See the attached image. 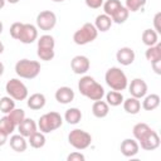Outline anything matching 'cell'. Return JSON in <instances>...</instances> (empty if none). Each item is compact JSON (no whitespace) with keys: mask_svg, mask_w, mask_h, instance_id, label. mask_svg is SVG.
<instances>
[{"mask_svg":"<svg viewBox=\"0 0 161 161\" xmlns=\"http://www.w3.org/2000/svg\"><path fill=\"white\" fill-rule=\"evenodd\" d=\"M145 57L150 63L161 60V44L157 43V44H155L152 47H148L146 49V52H145Z\"/></svg>","mask_w":161,"mask_h":161,"instance_id":"cb8c5ba5","label":"cell"},{"mask_svg":"<svg viewBox=\"0 0 161 161\" xmlns=\"http://www.w3.org/2000/svg\"><path fill=\"white\" fill-rule=\"evenodd\" d=\"M52 1H54V3H63L64 0H52Z\"/></svg>","mask_w":161,"mask_h":161,"instance_id":"7dc6e473","label":"cell"},{"mask_svg":"<svg viewBox=\"0 0 161 161\" xmlns=\"http://www.w3.org/2000/svg\"><path fill=\"white\" fill-rule=\"evenodd\" d=\"M160 106V96L156 93H151L143 97L142 108L145 111H153Z\"/></svg>","mask_w":161,"mask_h":161,"instance_id":"7402d4cb","label":"cell"},{"mask_svg":"<svg viewBox=\"0 0 161 161\" xmlns=\"http://www.w3.org/2000/svg\"><path fill=\"white\" fill-rule=\"evenodd\" d=\"M98 35V30L96 29L94 24L92 23H84L78 30L74 31L73 34V42L77 45H86L88 43H92L96 40Z\"/></svg>","mask_w":161,"mask_h":161,"instance_id":"8992f818","label":"cell"},{"mask_svg":"<svg viewBox=\"0 0 161 161\" xmlns=\"http://www.w3.org/2000/svg\"><path fill=\"white\" fill-rule=\"evenodd\" d=\"M8 137H9V135L6 132H4L3 130H0V146H4L6 143Z\"/></svg>","mask_w":161,"mask_h":161,"instance_id":"60d3db41","label":"cell"},{"mask_svg":"<svg viewBox=\"0 0 161 161\" xmlns=\"http://www.w3.org/2000/svg\"><path fill=\"white\" fill-rule=\"evenodd\" d=\"M9 143H10V147L15 152H24L28 147V142H26L25 137L21 136L20 133L19 135H13L9 140Z\"/></svg>","mask_w":161,"mask_h":161,"instance_id":"d6986e66","label":"cell"},{"mask_svg":"<svg viewBox=\"0 0 161 161\" xmlns=\"http://www.w3.org/2000/svg\"><path fill=\"white\" fill-rule=\"evenodd\" d=\"M15 127H16V126L14 125V122H13L8 116H4V117L0 118V130H3L4 132H6L9 136L14 132Z\"/></svg>","mask_w":161,"mask_h":161,"instance_id":"d6a6232c","label":"cell"},{"mask_svg":"<svg viewBox=\"0 0 161 161\" xmlns=\"http://www.w3.org/2000/svg\"><path fill=\"white\" fill-rule=\"evenodd\" d=\"M5 4H6V0H0V9H3L5 6Z\"/></svg>","mask_w":161,"mask_h":161,"instance_id":"ee69618b","label":"cell"},{"mask_svg":"<svg viewBox=\"0 0 161 161\" xmlns=\"http://www.w3.org/2000/svg\"><path fill=\"white\" fill-rule=\"evenodd\" d=\"M84 1H86V5L91 9H98L104 3V0H84Z\"/></svg>","mask_w":161,"mask_h":161,"instance_id":"74e56055","label":"cell"},{"mask_svg":"<svg viewBox=\"0 0 161 161\" xmlns=\"http://www.w3.org/2000/svg\"><path fill=\"white\" fill-rule=\"evenodd\" d=\"M23 24H24V23H20V21H16V23H13V24H11V26H10V29H9V33H10V36H11L13 39H16V40H18Z\"/></svg>","mask_w":161,"mask_h":161,"instance_id":"d590c367","label":"cell"},{"mask_svg":"<svg viewBox=\"0 0 161 161\" xmlns=\"http://www.w3.org/2000/svg\"><path fill=\"white\" fill-rule=\"evenodd\" d=\"M64 119L69 123V125H77L79 123V121L82 119V112L79 108L77 107H70L65 111L64 113Z\"/></svg>","mask_w":161,"mask_h":161,"instance_id":"603a6c76","label":"cell"},{"mask_svg":"<svg viewBox=\"0 0 161 161\" xmlns=\"http://www.w3.org/2000/svg\"><path fill=\"white\" fill-rule=\"evenodd\" d=\"M122 104H123V109L130 114H137L141 111V102L138 98L130 97L127 99H123Z\"/></svg>","mask_w":161,"mask_h":161,"instance_id":"44dd1931","label":"cell"},{"mask_svg":"<svg viewBox=\"0 0 161 161\" xmlns=\"http://www.w3.org/2000/svg\"><path fill=\"white\" fill-rule=\"evenodd\" d=\"M142 43L147 47H152L158 43V33H156L153 29H145L142 33Z\"/></svg>","mask_w":161,"mask_h":161,"instance_id":"d4e9b609","label":"cell"},{"mask_svg":"<svg viewBox=\"0 0 161 161\" xmlns=\"http://www.w3.org/2000/svg\"><path fill=\"white\" fill-rule=\"evenodd\" d=\"M102 6H103V11H104V14L112 18V16L117 13V10L122 6V4H121L119 0H107V1L103 3Z\"/></svg>","mask_w":161,"mask_h":161,"instance_id":"83f0119b","label":"cell"},{"mask_svg":"<svg viewBox=\"0 0 161 161\" xmlns=\"http://www.w3.org/2000/svg\"><path fill=\"white\" fill-rule=\"evenodd\" d=\"M15 108V101L10 96H5L0 98V112L8 114Z\"/></svg>","mask_w":161,"mask_h":161,"instance_id":"f546056e","label":"cell"},{"mask_svg":"<svg viewBox=\"0 0 161 161\" xmlns=\"http://www.w3.org/2000/svg\"><path fill=\"white\" fill-rule=\"evenodd\" d=\"M104 80L111 89L118 91V92L125 91L128 86L127 75L118 67H111L109 69H107V72L104 74Z\"/></svg>","mask_w":161,"mask_h":161,"instance_id":"3957f363","label":"cell"},{"mask_svg":"<svg viewBox=\"0 0 161 161\" xmlns=\"http://www.w3.org/2000/svg\"><path fill=\"white\" fill-rule=\"evenodd\" d=\"M112 24H113V21L111 19V16L106 15L104 13L96 16L94 26H96V29L98 31H107V30H109V28L112 26Z\"/></svg>","mask_w":161,"mask_h":161,"instance_id":"ffe728a7","label":"cell"},{"mask_svg":"<svg viewBox=\"0 0 161 161\" xmlns=\"http://www.w3.org/2000/svg\"><path fill=\"white\" fill-rule=\"evenodd\" d=\"M18 130L19 133L24 137H29L30 135H33L35 131H38V123H35L34 119L31 118H24L19 125H18Z\"/></svg>","mask_w":161,"mask_h":161,"instance_id":"2e32d148","label":"cell"},{"mask_svg":"<svg viewBox=\"0 0 161 161\" xmlns=\"http://www.w3.org/2000/svg\"><path fill=\"white\" fill-rule=\"evenodd\" d=\"M15 73L24 79H34L40 73V63L30 59H20L15 64Z\"/></svg>","mask_w":161,"mask_h":161,"instance_id":"277c9868","label":"cell"},{"mask_svg":"<svg viewBox=\"0 0 161 161\" xmlns=\"http://www.w3.org/2000/svg\"><path fill=\"white\" fill-rule=\"evenodd\" d=\"M4 69H5V67H4V64L0 62V77L3 75V73H4Z\"/></svg>","mask_w":161,"mask_h":161,"instance_id":"b9f144b4","label":"cell"},{"mask_svg":"<svg viewBox=\"0 0 161 161\" xmlns=\"http://www.w3.org/2000/svg\"><path fill=\"white\" fill-rule=\"evenodd\" d=\"M36 54H38L39 59L45 60V62L52 60L54 58V55H55L54 49H39V48H36Z\"/></svg>","mask_w":161,"mask_h":161,"instance_id":"e575fe53","label":"cell"},{"mask_svg":"<svg viewBox=\"0 0 161 161\" xmlns=\"http://www.w3.org/2000/svg\"><path fill=\"white\" fill-rule=\"evenodd\" d=\"M109 112V106L106 101H102V99H98V101H94L93 104H92V113L94 117L97 118H104Z\"/></svg>","mask_w":161,"mask_h":161,"instance_id":"ac0fdd59","label":"cell"},{"mask_svg":"<svg viewBox=\"0 0 161 161\" xmlns=\"http://www.w3.org/2000/svg\"><path fill=\"white\" fill-rule=\"evenodd\" d=\"M146 5V0H126V9L131 13H136Z\"/></svg>","mask_w":161,"mask_h":161,"instance_id":"836d02e7","label":"cell"},{"mask_svg":"<svg viewBox=\"0 0 161 161\" xmlns=\"http://www.w3.org/2000/svg\"><path fill=\"white\" fill-rule=\"evenodd\" d=\"M68 142L75 150H86L92 143V136L80 128H74L68 135Z\"/></svg>","mask_w":161,"mask_h":161,"instance_id":"52a82bcc","label":"cell"},{"mask_svg":"<svg viewBox=\"0 0 161 161\" xmlns=\"http://www.w3.org/2000/svg\"><path fill=\"white\" fill-rule=\"evenodd\" d=\"M13 122H14V125L18 127V125L25 118V112H24V109H21V108H14L11 112H9L8 114H6Z\"/></svg>","mask_w":161,"mask_h":161,"instance_id":"1f68e13d","label":"cell"},{"mask_svg":"<svg viewBox=\"0 0 161 161\" xmlns=\"http://www.w3.org/2000/svg\"><path fill=\"white\" fill-rule=\"evenodd\" d=\"M160 18H161V13H156L153 16V26H155V31L156 33H161V25H160Z\"/></svg>","mask_w":161,"mask_h":161,"instance_id":"f35d334b","label":"cell"},{"mask_svg":"<svg viewBox=\"0 0 161 161\" xmlns=\"http://www.w3.org/2000/svg\"><path fill=\"white\" fill-rule=\"evenodd\" d=\"M132 135L145 151H153L160 146V137L157 132L153 131L147 123H136L132 128Z\"/></svg>","mask_w":161,"mask_h":161,"instance_id":"6da1fadb","label":"cell"},{"mask_svg":"<svg viewBox=\"0 0 161 161\" xmlns=\"http://www.w3.org/2000/svg\"><path fill=\"white\" fill-rule=\"evenodd\" d=\"M84 160H86V156L78 151H74L67 156V161H84Z\"/></svg>","mask_w":161,"mask_h":161,"instance_id":"8d00e7d4","label":"cell"},{"mask_svg":"<svg viewBox=\"0 0 161 161\" xmlns=\"http://www.w3.org/2000/svg\"><path fill=\"white\" fill-rule=\"evenodd\" d=\"M55 101L60 104H68L70 103L73 99H74V91L70 88V87H59L57 91H55Z\"/></svg>","mask_w":161,"mask_h":161,"instance_id":"9a60e30c","label":"cell"},{"mask_svg":"<svg viewBox=\"0 0 161 161\" xmlns=\"http://www.w3.org/2000/svg\"><path fill=\"white\" fill-rule=\"evenodd\" d=\"M5 91L8 96H10L14 101H24L28 98V88L18 78H11L10 80H8Z\"/></svg>","mask_w":161,"mask_h":161,"instance_id":"ba28073f","label":"cell"},{"mask_svg":"<svg viewBox=\"0 0 161 161\" xmlns=\"http://www.w3.org/2000/svg\"><path fill=\"white\" fill-rule=\"evenodd\" d=\"M128 87V92L131 94V97L135 98H143L147 94V84L142 78H135L131 80V83L127 86Z\"/></svg>","mask_w":161,"mask_h":161,"instance_id":"8fae6325","label":"cell"},{"mask_svg":"<svg viewBox=\"0 0 161 161\" xmlns=\"http://www.w3.org/2000/svg\"><path fill=\"white\" fill-rule=\"evenodd\" d=\"M3 30H4V25H3V21L0 20V34L3 33Z\"/></svg>","mask_w":161,"mask_h":161,"instance_id":"bcb514c9","label":"cell"},{"mask_svg":"<svg viewBox=\"0 0 161 161\" xmlns=\"http://www.w3.org/2000/svg\"><path fill=\"white\" fill-rule=\"evenodd\" d=\"M45 103H47V99L43 93H33L30 97H28V101H26L28 107L33 111L42 109L45 106Z\"/></svg>","mask_w":161,"mask_h":161,"instance_id":"e0dca14e","label":"cell"},{"mask_svg":"<svg viewBox=\"0 0 161 161\" xmlns=\"http://www.w3.org/2000/svg\"><path fill=\"white\" fill-rule=\"evenodd\" d=\"M8 3H10V4H18L20 0H6Z\"/></svg>","mask_w":161,"mask_h":161,"instance_id":"f6af8a7d","label":"cell"},{"mask_svg":"<svg viewBox=\"0 0 161 161\" xmlns=\"http://www.w3.org/2000/svg\"><path fill=\"white\" fill-rule=\"evenodd\" d=\"M135 58L136 54L130 47H122L116 53V59L121 65H131L135 62Z\"/></svg>","mask_w":161,"mask_h":161,"instance_id":"5bb4252c","label":"cell"},{"mask_svg":"<svg viewBox=\"0 0 161 161\" xmlns=\"http://www.w3.org/2000/svg\"><path fill=\"white\" fill-rule=\"evenodd\" d=\"M38 39V28L33 24H23L18 40L23 44H31Z\"/></svg>","mask_w":161,"mask_h":161,"instance_id":"30bf717a","label":"cell"},{"mask_svg":"<svg viewBox=\"0 0 161 161\" xmlns=\"http://www.w3.org/2000/svg\"><path fill=\"white\" fill-rule=\"evenodd\" d=\"M28 141H29V143L33 148H42V147H44L47 140H45V136H44L43 132L35 131L33 135H30L28 137Z\"/></svg>","mask_w":161,"mask_h":161,"instance_id":"4316f807","label":"cell"},{"mask_svg":"<svg viewBox=\"0 0 161 161\" xmlns=\"http://www.w3.org/2000/svg\"><path fill=\"white\" fill-rule=\"evenodd\" d=\"M91 62L86 55H75L70 60V68L75 74H86L89 70Z\"/></svg>","mask_w":161,"mask_h":161,"instance_id":"7c38bea8","label":"cell"},{"mask_svg":"<svg viewBox=\"0 0 161 161\" xmlns=\"http://www.w3.org/2000/svg\"><path fill=\"white\" fill-rule=\"evenodd\" d=\"M123 94L122 92H118V91H109L107 94H106V102L108 103V106L111 107H117L119 104H122L123 102Z\"/></svg>","mask_w":161,"mask_h":161,"instance_id":"484cf974","label":"cell"},{"mask_svg":"<svg viewBox=\"0 0 161 161\" xmlns=\"http://www.w3.org/2000/svg\"><path fill=\"white\" fill-rule=\"evenodd\" d=\"M151 65H152V68H153L156 74H161V60L153 62V63H151Z\"/></svg>","mask_w":161,"mask_h":161,"instance_id":"ab89813d","label":"cell"},{"mask_svg":"<svg viewBox=\"0 0 161 161\" xmlns=\"http://www.w3.org/2000/svg\"><path fill=\"white\" fill-rule=\"evenodd\" d=\"M38 48L39 49H54L55 47V40L52 35L49 34H44L42 35L39 39H38V43H36Z\"/></svg>","mask_w":161,"mask_h":161,"instance_id":"f1b7e54d","label":"cell"},{"mask_svg":"<svg viewBox=\"0 0 161 161\" xmlns=\"http://www.w3.org/2000/svg\"><path fill=\"white\" fill-rule=\"evenodd\" d=\"M62 125H63V117L60 116V113L55 111L44 113L43 116H40L38 121V128L43 133H50L58 130L59 127H62Z\"/></svg>","mask_w":161,"mask_h":161,"instance_id":"5b68a950","label":"cell"},{"mask_svg":"<svg viewBox=\"0 0 161 161\" xmlns=\"http://www.w3.org/2000/svg\"><path fill=\"white\" fill-rule=\"evenodd\" d=\"M57 24V15L50 10H43L36 15V28L48 31L52 30Z\"/></svg>","mask_w":161,"mask_h":161,"instance_id":"9c48e42d","label":"cell"},{"mask_svg":"<svg viewBox=\"0 0 161 161\" xmlns=\"http://www.w3.org/2000/svg\"><path fill=\"white\" fill-rule=\"evenodd\" d=\"M4 49H5V47H4V44H3V42L0 40V54H3V52H4Z\"/></svg>","mask_w":161,"mask_h":161,"instance_id":"7bdbcfd3","label":"cell"},{"mask_svg":"<svg viewBox=\"0 0 161 161\" xmlns=\"http://www.w3.org/2000/svg\"><path fill=\"white\" fill-rule=\"evenodd\" d=\"M128 15H130V11L126 9V6L122 5V6L117 10V13H116L111 19H112V21L116 23V24H123V23L128 19Z\"/></svg>","mask_w":161,"mask_h":161,"instance_id":"4dcf8cb0","label":"cell"},{"mask_svg":"<svg viewBox=\"0 0 161 161\" xmlns=\"http://www.w3.org/2000/svg\"><path fill=\"white\" fill-rule=\"evenodd\" d=\"M121 153L125 157H133L140 151V145L135 138H125L119 146Z\"/></svg>","mask_w":161,"mask_h":161,"instance_id":"4fadbf2b","label":"cell"},{"mask_svg":"<svg viewBox=\"0 0 161 161\" xmlns=\"http://www.w3.org/2000/svg\"><path fill=\"white\" fill-rule=\"evenodd\" d=\"M78 91L91 101L102 99L104 96V88L91 75H83L78 80Z\"/></svg>","mask_w":161,"mask_h":161,"instance_id":"7a4b0ae2","label":"cell"}]
</instances>
